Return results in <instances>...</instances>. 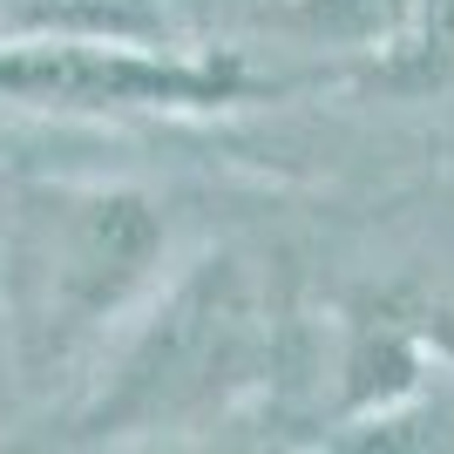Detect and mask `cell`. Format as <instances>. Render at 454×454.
<instances>
[{
    "mask_svg": "<svg viewBox=\"0 0 454 454\" xmlns=\"http://www.w3.org/2000/svg\"><path fill=\"white\" fill-rule=\"evenodd\" d=\"M238 333H245L238 278L217 271V258H210L150 312V325L136 333L115 387L102 394V407L89 420L95 427H109V420H156L163 407H184V400L210 394L217 366L238 353Z\"/></svg>",
    "mask_w": 454,
    "mask_h": 454,
    "instance_id": "obj_2",
    "label": "cell"
},
{
    "mask_svg": "<svg viewBox=\"0 0 454 454\" xmlns=\"http://www.w3.org/2000/svg\"><path fill=\"white\" fill-rule=\"evenodd\" d=\"M420 0H292V20H299L305 35H333V41H400L407 35V20H414Z\"/></svg>",
    "mask_w": 454,
    "mask_h": 454,
    "instance_id": "obj_4",
    "label": "cell"
},
{
    "mask_svg": "<svg viewBox=\"0 0 454 454\" xmlns=\"http://www.w3.org/2000/svg\"><path fill=\"white\" fill-rule=\"evenodd\" d=\"M170 217L136 190H27L0 238L7 360L27 394L68 387L95 346L156 292Z\"/></svg>",
    "mask_w": 454,
    "mask_h": 454,
    "instance_id": "obj_1",
    "label": "cell"
},
{
    "mask_svg": "<svg viewBox=\"0 0 454 454\" xmlns=\"http://www.w3.org/2000/svg\"><path fill=\"white\" fill-rule=\"evenodd\" d=\"M0 95L27 109H184V102H217L224 75L143 55L129 41L35 35L0 55Z\"/></svg>",
    "mask_w": 454,
    "mask_h": 454,
    "instance_id": "obj_3",
    "label": "cell"
}]
</instances>
